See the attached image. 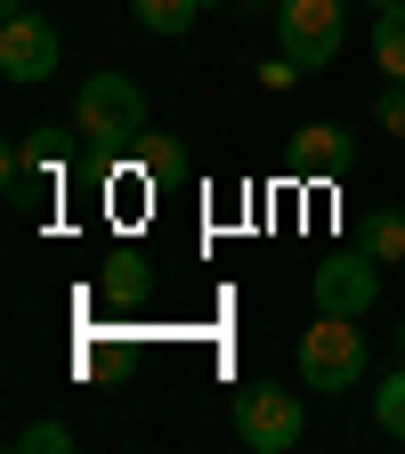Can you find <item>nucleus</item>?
Returning a JSON list of instances; mask_svg holds the SVG:
<instances>
[{"label": "nucleus", "instance_id": "1", "mask_svg": "<svg viewBox=\"0 0 405 454\" xmlns=\"http://www.w3.org/2000/svg\"><path fill=\"white\" fill-rule=\"evenodd\" d=\"M74 130L90 146H130V138H146V90L130 74H90L82 98H74Z\"/></svg>", "mask_w": 405, "mask_h": 454}, {"label": "nucleus", "instance_id": "2", "mask_svg": "<svg viewBox=\"0 0 405 454\" xmlns=\"http://www.w3.org/2000/svg\"><path fill=\"white\" fill-rule=\"evenodd\" d=\"M340 33H349V0H276V49L292 57L300 74L332 66Z\"/></svg>", "mask_w": 405, "mask_h": 454}, {"label": "nucleus", "instance_id": "3", "mask_svg": "<svg viewBox=\"0 0 405 454\" xmlns=\"http://www.w3.org/2000/svg\"><path fill=\"white\" fill-rule=\"evenodd\" d=\"M300 373H308V389H357L365 381V333H357V317L316 309V325L300 333Z\"/></svg>", "mask_w": 405, "mask_h": 454}, {"label": "nucleus", "instance_id": "4", "mask_svg": "<svg viewBox=\"0 0 405 454\" xmlns=\"http://www.w3.org/2000/svg\"><path fill=\"white\" fill-rule=\"evenodd\" d=\"M236 438L252 454H292L300 446V397L276 389V381H244V397H236Z\"/></svg>", "mask_w": 405, "mask_h": 454}, {"label": "nucleus", "instance_id": "5", "mask_svg": "<svg viewBox=\"0 0 405 454\" xmlns=\"http://www.w3.org/2000/svg\"><path fill=\"white\" fill-rule=\"evenodd\" d=\"M308 293H316V309H332V317H373V301H381V260H373V252H332V260L308 276Z\"/></svg>", "mask_w": 405, "mask_h": 454}, {"label": "nucleus", "instance_id": "6", "mask_svg": "<svg viewBox=\"0 0 405 454\" xmlns=\"http://www.w3.org/2000/svg\"><path fill=\"white\" fill-rule=\"evenodd\" d=\"M57 57H66V41H57L49 17H33V9L0 17V74H9V82H49Z\"/></svg>", "mask_w": 405, "mask_h": 454}, {"label": "nucleus", "instance_id": "7", "mask_svg": "<svg viewBox=\"0 0 405 454\" xmlns=\"http://www.w3.org/2000/svg\"><path fill=\"white\" fill-rule=\"evenodd\" d=\"M292 162L316 170V179H340V170L357 162V138L340 130V122H308V130H292Z\"/></svg>", "mask_w": 405, "mask_h": 454}, {"label": "nucleus", "instance_id": "8", "mask_svg": "<svg viewBox=\"0 0 405 454\" xmlns=\"http://www.w3.org/2000/svg\"><path fill=\"white\" fill-rule=\"evenodd\" d=\"M373 66L389 82H405V9H381L373 17Z\"/></svg>", "mask_w": 405, "mask_h": 454}, {"label": "nucleus", "instance_id": "9", "mask_svg": "<svg viewBox=\"0 0 405 454\" xmlns=\"http://www.w3.org/2000/svg\"><path fill=\"white\" fill-rule=\"evenodd\" d=\"M365 252H373L381 268H405V211H373V227H365Z\"/></svg>", "mask_w": 405, "mask_h": 454}, {"label": "nucleus", "instance_id": "10", "mask_svg": "<svg viewBox=\"0 0 405 454\" xmlns=\"http://www.w3.org/2000/svg\"><path fill=\"white\" fill-rule=\"evenodd\" d=\"M130 9H138V25H146V33H187L203 0H130Z\"/></svg>", "mask_w": 405, "mask_h": 454}, {"label": "nucleus", "instance_id": "11", "mask_svg": "<svg viewBox=\"0 0 405 454\" xmlns=\"http://www.w3.org/2000/svg\"><path fill=\"white\" fill-rule=\"evenodd\" d=\"M373 422H381L389 438H405V365H397V373L373 389Z\"/></svg>", "mask_w": 405, "mask_h": 454}, {"label": "nucleus", "instance_id": "12", "mask_svg": "<svg viewBox=\"0 0 405 454\" xmlns=\"http://www.w3.org/2000/svg\"><path fill=\"white\" fill-rule=\"evenodd\" d=\"M17 446H25V454H66L74 430H66V422H33V430H17Z\"/></svg>", "mask_w": 405, "mask_h": 454}, {"label": "nucleus", "instance_id": "13", "mask_svg": "<svg viewBox=\"0 0 405 454\" xmlns=\"http://www.w3.org/2000/svg\"><path fill=\"white\" fill-rule=\"evenodd\" d=\"M381 130H397V138H405V82H389V90H381Z\"/></svg>", "mask_w": 405, "mask_h": 454}, {"label": "nucleus", "instance_id": "14", "mask_svg": "<svg viewBox=\"0 0 405 454\" xmlns=\"http://www.w3.org/2000/svg\"><path fill=\"white\" fill-rule=\"evenodd\" d=\"M292 74H300V66H292V57H284V49L268 57V66H260V82H268V90H284V82H292Z\"/></svg>", "mask_w": 405, "mask_h": 454}, {"label": "nucleus", "instance_id": "15", "mask_svg": "<svg viewBox=\"0 0 405 454\" xmlns=\"http://www.w3.org/2000/svg\"><path fill=\"white\" fill-rule=\"evenodd\" d=\"M373 9H405V0H373Z\"/></svg>", "mask_w": 405, "mask_h": 454}, {"label": "nucleus", "instance_id": "16", "mask_svg": "<svg viewBox=\"0 0 405 454\" xmlns=\"http://www.w3.org/2000/svg\"><path fill=\"white\" fill-rule=\"evenodd\" d=\"M252 9H268V17H276V0H252Z\"/></svg>", "mask_w": 405, "mask_h": 454}, {"label": "nucleus", "instance_id": "17", "mask_svg": "<svg viewBox=\"0 0 405 454\" xmlns=\"http://www.w3.org/2000/svg\"><path fill=\"white\" fill-rule=\"evenodd\" d=\"M397 340H405V333H397Z\"/></svg>", "mask_w": 405, "mask_h": 454}]
</instances>
